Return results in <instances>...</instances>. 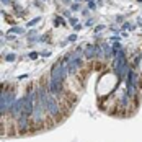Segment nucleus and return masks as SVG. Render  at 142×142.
Here are the masks:
<instances>
[{
    "label": "nucleus",
    "instance_id": "1",
    "mask_svg": "<svg viewBox=\"0 0 142 142\" xmlns=\"http://www.w3.org/2000/svg\"><path fill=\"white\" fill-rule=\"evenodd\" d=\"M54 25H56V26H65L67 23H65V20H64V18H60V16H57V18L54 20Z\"/></svg>",
    "mask_w": 142,
    "mask_h": 142
},
{
    "label": "nucleus",
    "instance_id": "2",
    "mask_svg": "<svg viewBox=\"0 0 142 142\" xmlns=\"http://www.w3.org/2000/svg\"><path fill=\"white\" fill-rule=\"evenodd\" d=\"M12 31H13V33H25V29L18 28V26H13V28H12Z\"/></svg>",
    "mask_w": 142,
    "mask_h": 142
},
{
    "label": "nucleus",
    "instance_id": "3",
    "mask_svg": "<svg viewBox=\"0 0 142 142\" xmlns=\"http://www.w3.org/2000/svg\"><path fill=\"white\" fill-rule=\"evenodd\" d=\"M5 59H7L8 62H12V60H15V59H16V56H15V54H8V56L5 57Z\"/></svg>",
    "mask_w": 142,
    "mask_h": 142
},
{
    "label": "nucleus",
    "instance_id": "4",
    "mask_svg": "<svg viewBox=\"0 0 142 142\" xmlns=\"http://www.w3.org/2000/svg\"><path fill=\"white\" fill-rule=\"evenodd\" d=\"M103 28H105L103 25H98V26L95 28V33H100V31H103Z\"/></svg>",
    "mask_w": 142,
    "mask_h": 142
},
{
    "label": "nucleus",
    "instance_id": "5",
    "mask_svg": "<svg viewBox=\"0 0 142 142\" xmlns=\"http://www.w3.org/2000/svg\"><path fill=\"white\" fill-rule=\"evenodd\" d=\"M38 52H31V54H29V59H38Z\"/></svg>",
    "mask_w": 142,
    "mask_h": 142
},
{
    "label": "nucleus",
    "instance_id": "6",
    "mask_svg": "<svg viewBox=\"0 0 142 142\" xmlns=\"http://www.w3.org/2000/svg\"><path fill=\"white\" fill-rule=\"evenodd\" d=\"M95 2H93V0H92V2H88V8H92V10H95Z\"/></svg>",
    "mask_w": 142,
    "mask_h": 142
},
{
    "label": "nucleus",
    "instance_id": "7",
    "mask_svg": "<svg viewBox=\"0 0 142 142\" xmlns=\"http://www.w3.org/2000/svg\"><path fill=\"white\" fill-rule=\"evenodd\" d=\"M38 21H39V18H36V20H31V21H29V23H28V26H33V25H36V23H38Z\"/></svg>",
    "mask_w": 142,
    "mask_h": 142
},
{
    "label": "nucleus",
    "instance_id": "8",
    "mask_svg": "<svg viewBox=\"0 0 142 142\" xmlns=\"http://www.w3.org/2000/svg\"><path fill=\"white\" fill-rule=\"evenodd\" d=\"M75 39H77V34H72V36H69V41H70V43H74Z\"/></svg>",
    "mask_w": 142,
    "mask_h": 142
},
{
    "label": "nucleus",
    "instance_id": "9",
    "mask_svg": "<svg viewBox=\"0 0 142 142\" xmlns=\"http://www.w3.org/2000/svg\"><path fill=\"white\" fill-rule=\"evenodd\" d=\"M137 2H142V0H137Z\"/></svg>",
    "mask_w": 142,
    "mask_h": 142
},
{
    "label": "nucleus",
    "instance_id": "10",
    "mask_svg": "<svg viewBox=\"0 0 142 142\" xmlns=\"http://www.w3.org/2000/svg\"><path fill=\"white\" fill-rule=\"evenodd\" d=\"M77 2H80V0H77Z\"/></svg>",
    "mask_w": 142,
    "mask_h": 142
}]
</instances>
